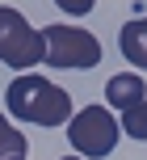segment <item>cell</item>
I'll list each match as a JSON object with an SVG mask.
<instances>
[{"label":"cell","instance_id":"9","mask_svg":"<svg viewBox=\"0 0 147 160\" xmlns=\"http://www.w3.org/2000/svg\"><path fill=\"white\" fill-rule=\"evenodd\" d=\"M63 160H84V156H63Z\"/></svg>","mask_w":147,"mask_h":160},{"label":"cell","instance_id":"3","mask_svg":"<svg viewBox=\"0 0 147 160\" xmlns=\"http://www.w3.org/2000/svg\"><path fill=\"white\" fill-rule=\"evenodd\" d=\"M67 143L76 148V156L84 160H101L118 148V118L105 105H84L72 114L67 122Z\"/></svg>","mask_w":147,"mask_h":160},{"label":"cell","instance_id":"7","mask_svg":"<svg viewBox=\"0 0 147 160\" xmlns=\"http://www.w3.org/2000/svg\"><path fill=\"white\" fill-rule=\"evenodd\" d=\"M25 135L21 131L13 127V122L4 118V114H0V160H13V156H25Z\"/></svg>","mask_w":147,"mask_h":160},{"label":"cell","instance_id":"10","mask_svg":"<svg viewBox=\"0 0 147 160\" xmlns=\"http://www.w3.org/2000/svg\"><path fill=\"white\" fill-rule=\"evenodd\" d=\"M13 160H25V156H13Z\"/></svg>","mask_w":147,"mask_h":160},{"label":"cell","instance_id":"2","mask_svg":"<svg viewBox=\"0 0 147 160\" xmlns=\"http://www.w3.org/2000/svg\"><path fill=\"white\" fill-rule=\"evenodd\" d=\"M42 59H46L42 30H34L13 4H0V63H8L13 72H30Z\"/></svg>","mask_w":147,"mask_h":160},{"label":"cell","instance_id":"8","mask_svg":"<svg viewBox=\"0 0 147 160\" xmlns=\"http://www.w3.org/2000/svg\"><path fill=\"white\" fill-rule=\"evenodd\" d=\"M63 13H72V17H84V13H92L97 8V0H55Z\"/></svg>","mask_w":147,"mask_h":160},{"label":"cell","instance_id":"1","mask_svg":"<svg viewBox=\"0 0 147 160\" xmlns=\"http://www.w3.org/2000/svg\"><path fill=\"white\" fill-rule=\"evenodd\" d=\"M4 105L17 122H34V127H67L76 114L72 93L59 84H50L46 76L25 72L4 88Z\"/></svg>","mask_w":147,"mask_h":160},{"label":"cell","instance_id":"6","mask_svg":"<svg viewBox=\"0 0 147 160\" xmlns=\"http://www.w3.org/2000/svg\"><path fill=\"white\" fill-rule=\"evenodd\" d=\"M118 47H122V55L130 59L139 72H147V17H135V21L122 25V34H118Z\"/></svg>","mask_w":147,"mask_h":160},{"label":"cell","instance_id":"4","mask_svg":"<svg viewBox=\"0 0 147 160\" xmlns=\"http://www.w3.org/2000/svg\"><path fill=\"white\" fill-rule=\"evenodd\" d=\"M42 42H46V59L42 63L50 68H97L101 63V38L80 25H46L42 30Z\"/></svg>","mask_w":147,"mask_h":160},{"label":"cell","instance_id":"5","mask_svg":"<svg viewBox=\"0 0 147 160\" xmlns=\"http://www.w3.org/2000/svg\"><path fill=\"white\" fill-rule=\"evenodd\" d=\"M139 101H147V84H143L139 72H118V76H109V84H105V110L126 114V110H135Z\"/></svg>","mask_w":147,"mask_h":160}]
</instances>
